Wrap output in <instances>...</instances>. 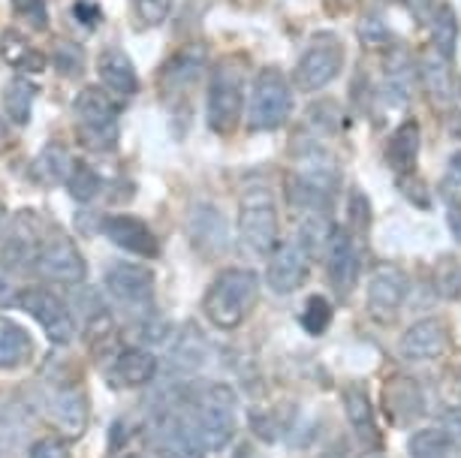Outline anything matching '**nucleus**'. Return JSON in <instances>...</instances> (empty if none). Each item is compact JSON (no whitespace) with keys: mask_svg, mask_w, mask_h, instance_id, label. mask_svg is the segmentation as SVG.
Wrapping results in <instances>:
<instances>
[{"mask_svg":"<svg viewBox=\"0 0 461 458\" xmlns=\"http://www.w3.org/2000/svg\"><path fill=\"white\" fill-rule=\"evenodd\" d=\"M407 453L411 458H452L456 446L443 428H420L407 440Z\"/></svg>","mask_w":461,"mask_h":458,"instance_id":"obj_35","label":"nucleus"},{"mask_svg":"<svg viewBox=\"0 0 461 458\" xmlns=\"http://www.w3.org/2000/svg\"><path fill=\"white\" fill-rule=\"evenodd\" d=\"M160 362L151 350L145 347H127L121 350L109 365V383L115 389H139L148 386L158 377Z\"/></svg>","mask_w":461,"mask_h":458,"instance_id":"obj_21","label":"nucleus"},{"mask_svg":"<svg viewBox=\"0 0 461 458\" xmlns=\"http://www.w3.org/2000/svg\"><path fill=\"white\" fill-rule=\"evenodd\" d=\"M103 181L97 175V169L91 166L88 160H76L73 169H69V178H67V190L76 202H91L94 196L100 193Z\"/></svg>","mask_w":461,"mask_h":458,"instance_id":"obj_37","label":"nucleus"},{"mask_svg":"<svg viewBox=\"0 0 461 458\" xmlns=\"http://www.w3.org/2000/svg\"><path fill=\"white\" fill-rule=\"evenodd\" d=\"M245 79L232 60H221L208 73L205 94V124L217 136H230L239 127V118L245 112Z\"/></svg>","mask_w":461,"mask_h":458,"instance_id":"obj_5","label":"nucleus"},{"mask_svg":"<svg viewBox=\"0 0 461 458\" xmlns=\"http://www.w3.org/2000/svg\"><path fill=\"white\" fill-rule=\"evenodd\" d=\"M76 19L88 22V24H97L100 13H97V6H94V4H85V0H79V4H76Z\"/></svg>","mask_w":461,"mask_h":458,"instance_id":"obj_51","label":"nucleus"},{"mask_svg":"<svg viewBox=\"0 0 461 458\" xmlns=\"http://www.w3.org/2000/svg\"><path fill=\"white\" fill-rule=\"evenodd\" d=\"M239 458H254V455H250V453H241Z\"/></svg>","mask_w":461,"mask_h":458,"instance_id":"obj_56","label":"nucleus"},{"mask_svg":"<svg viewBox=\"0 0 461 458\" xmlns=\"http://www.w3.org/2000/svg\"><path fill=\"white\" fill-rule=\"evenodd\" d=\"M33 100H37V85H33L28 76H15V79L6 85L4 91V109L10 115L13 124H28L31 121V109Z\"/></svg>","mask_w":461,"mask_h":458,"instance_id":"obj_33","label":"nucleus"},{"mask_svg":"<svg viewBox=\"0 0 461 458\" xmlns=\"http://www.w3.org/2000/svg\"><path fill=\"white\" fill-rule=\"evenodd\" d=\"M452 172H458V175H461V154H456V157H452Z\"/></svg>","mask_w":461,"mask_h":458,"instance_id":"obj_55","label":"nucleus"},{"mask_svg":"<svg viewBox=\"0 0 461 458\" xmlns=\"http://www.w3.org/2000/svg\"><path fill=\"white\" fill-rule=\"evenodd\" d=\"M109 299L127 314H154V274L139 263H112L103 274Z\"/></svg>","mask_w":461,"mask_h":458,"instance_id":"obj_9","label":"nucleus"},{"mask_svg":"<svg viewBox=\"0 0 461 458\" xmlns=\"http://www.w3.org/2000/svg\"><path fill=\"white\" fill-rule=\"evenodd\" d=\"M145 437L160 458H205L203 440L196 437L185 410L163 408L160 413H154L145 428Z\"/></svg>","mask_w":461,"mask_h":458,"instance_id":"obj_8","label":"nucleus"},{"mask_svg":"<svg viewBox=\"0 0 461 458\" xmlns=\"http://www.w3.org/2000/svg\"><path fill=\"white\" fill-rule=\"evenodd\" d=\"M398 187H402V193L416 205V209H429V190H425V181L416 178L413 172L398 175Z\"/></svg>","mask_w":461,"mask_h":458,"instance_id":"obj_46","label":"nucleus"},{"mask_svg":"<svg viewBox=\"0 0 461 458\" xmlns=\"http://www.w3.org/2000/svg\"><path fill=\"white\" fill-rule=\"evenodd\" d=\"M341 67H344V42L335 33H317L308 42V49L299 55L293 79L299 85V91L314 94L323 91L329 82H335Z\"/></svg>","mask_w":461,"mask_h":458,"instance_id":"obj_7","label":"nucleus"},{"mask_svg":"<svg viewBox=\"0 0 461 458\" xmlns=\"http://www.w3.org/2000/svg\"><path fill=\"white\" fill-rule=\"evenodd\" d=\"M103 232H106V238L112 245L127 250V254H133V256H142V259L160 256V241L142 218H133V214H112V218L103 220Z\"/></svg>","mask_w":461,"mask_h":458,"instance_id":"obj_17","label":"nucleus"},{"mask_svg":"<svg viewBox=\"0 0 461 458\" xmlns=\"http://www.w3.org/2000/svg\"><path fill=\"white\" fill-rule=\"evenodd\" d=\"M420 148H422L420 124H416V121H404V124L389 136V145H386V157L398 175H407V172L416 169V163H420Z\"/></svg>","mask_w":461,"mask_h":458,"instance_id":"obj_28","label":"nucleus"},{"mask_svg":"<svg viewBox=\"0 0 461 458\" xmlns=\"http://www.w3.org/2000/svg\"><path fill=\"white\" fill-rule=\"evenodd\" d=\"M15 15L31 24L33 31H49V6L46 0H10Z\"/></svg>","mask_w":461,"mask_h":458,"instance_id":"obj_42","label":"nucleus"},{"mask_svg":"<svg viewBox=\"0 0 461 458\" xmlns=\"http://www.w3.org/2000/svg\"><path fill=\"white\" fill-rule=\"evenodd\" d=\"M452 133L461 136V112H456V118H452Z\"/></svg>","mask_w":461,"mask_h":458,"instance_id":"obj_54","label":"nucleus"},{"mask_svg":"<svg viewBox=\"0 0 461 458\" xmlns=\"http://www.w3.org/2000/svg\"><path fill=\"white\" fill-rule=\"evenodd\" d=\"M73 157L67 154V148H60V145H46L37 160V169H40V178L46 181V184H67L69 178V169H73Z\"/></svg>","mask_w":461,"mask_h":458,"instance_id":"obj_36","label":"nucleus"},{"mask_svg":"<svg viewBox=\"0 0 461 458\" xmlns=\"http://www.w3.org/2000/svg\"><path fill=\"white\" fill-rule=\"evenodd\" d=\"M311 274V256L304 254L299 241H281L275 254L268 256L266 265V283L277 296H290V292L302 290V283Z\"/></svg>","mask_w":461,"mask_h":458,"instance_id":"obj_14","label":"nucleus"},{"mask_svg":"<svg viewBox=\"0 0 461 458\" xmlns=\"http://www.w3.org/2000/svg\"><path fill=\"white\" fill-rule=\"evenodd\" d=\"M0 58H4L13 70H19L22 76H33V73H40L42 67H46L42 51L33 46L31 40H24L22 33H15V31H6L4 37H0Z\"/></svg>","mask_w":461,"mask_h":458,"instance_id":"obj_31","label":"nucleus"},{"mask_svg":"<svg viewBox=\"0 0 461 458\" xmlns=\"http://www.w3.org/2000/svg\"><path fill=\"white\" fill-rule=\"evenodd\" d=\"M46 417L55 426L64 440H76L88 428V399L82 386L76 383H58L46 392Z\"/></svg>","mask_w":461,"mask_h":458,"instance_id":"obj_12","label":"nucleus"},{"mask_svg":"<svg viewBox=\"0 0 461 458\" xmlns=\"http://www.w3.org/2000/svg\"><path fill=\"white\" fill-rule=\"evenodd\" d=\"M458 97H461V79H458Z\"/></svg>","mask_w":461,"mask_h":458,"instance_id":"obj_58","label":"nucleus"},{"mask_svg":"<svg viewBox=\"0 0 461 458\" xmlns=\"http://www.w3.org/2000/svg\"><path fill=\"white\" fill-rule=\"evenodd\" d=\"M124 458H145V455H136V453H133V455H124Z\"/></svg>","mask_w":461,"mask_h":458,"instance_id":"obj_57","label":"nucleus"},{"mask_svg":"<svg viewBox=\"0 0 461 458\" xmlns=\"http://www.w3.org/2000/svg\"><path fill=\"white\" fill-rule=\"evenodd\" d=\"M338 227L332 223L329 211H308L299 218V245L304 247L308 256H323L332 247Z\"/></svg>","mask_w":461,"mask_h":458,"instance_id":"obj_29","label":"nucleus"},{"mask_svg":"<svg viewBox=\"0 0 461 458\" xmlns=\"http://www.w3.org/2000/svg\"><path fill=\"white\" fill-rule=\"evenodd\" d=\"M176 0H133V19L142 28H160L169 19Z\"/></svg>","mask_w":461,"mask_h":458,"instance_id":"obj_40","label":"nucleus"},{"mask_svg":"<svg viewBox=\"0 0 461 458\" xmlns=\"http://www.w3.org/2000/svg\"><path fill=\"white\" fill-rule=\"evenodd\" d=\"M187 238L203 256H221L230 247V220L214 202H194L187 209Z\"/></svg>","mask_w":461,"mask_h":458,"instance_id":"obj_13","label":"nucleus"},{"mask_svg":"<svg viewBox=\"0 0 461 458\" xmlns=\"http://www.w3.org/2000/svg\"><path fill=\"white\" fill-rule=\"evenodd\" d=\"M407 301V278L398 265H377L368 281V310L383 323H393Z\"/></svg>","mask_w":461,"mask_h":458,"instance_id":"obj_16","label":"nucleus"},{"mask_svg":"<svg viewBox=\"0 0 461 458\" xmlns=\"http://www.w3.org/2000/svg\"><path fill=\"white\" fill-rule=\"evenodd\" d=\"M28 458H69V446H67V440H58V437H40L37 444L31 446Z\"/></svg>","mask_w":461,"mask_h":458,"instance_id":"obj_47","label":"nucleus"},{"mask_svg":"<svg viewBox=\"0 0 461 458\" xmlns=\"http://www.w3.org/2000/svg\"><path fill=\"white\" fill-rule=\"evenodd\" d=\"M449 350V332L440 319L425 317L416 319L413 326H407V332L398 341V353L407 362H434Z\"/></svg>","mask_w":461,"mask_h":458,"instance_id":"obj_20","label":"nucleus"},{"mask_svg":"<svg viewBox=\"0 0 461 458\" xmlns=\"http://www.w3.org/2000/svg\"><path fill=\"white\" fill-rule=\"evenodd\" d=\"M97 76L103 82V88L118 97H133L139 91V73L121 49H103L97 58Z\"/></svg>","mask_w":461,"mask_h":458,"instance_id":"obj_25","label":"nucleus"},{"mask_svg":"<svg viewBox=\"0 0 461 458\" xmlns=\"http://www.w3.org/2000/svg\"><path fill=\"white\" fill-rule=\"evenodd\" d=\"M281 223H277L275 193L266 184L250 187L239 202V245L248 256L268 259L281 245Z\"/></svg>","mask_w":461,"mask_h":458,"instance_id":"obj_3","label":"nucleus"},{"mask_svg":"<svg viewBox=\"0 0 461 458\" xmlns=\"http://www.w3.org/2000/svg\"><path fill=\"white\" fill-rule=\"evenodd\" d=\"M443 431H447V435H449V440H452V446H456L458 449V453H461V408H452V410H447V413H443Z\"/></svg>","mask_w":461,"mask_h":458,"instance_id":"obj_48","label":"nucleus"},{"mask_svg":"<svg viewBox=\"0 0 461 458\" xmlns=\"http://www.w3.org/2000/svg\"><path fill=\"white\" fill-rule=\"evenodd\" d=\"M383 410L393 426H413V422L422 419L425 413V395H422V386L416 383L413 377L407 374H395L386 380L383 386Z\"/></svg>","mask_w":461,"mask_h":458,"instance_id":"obj_19","label":"nucleus"},{"mask_svg":"<svg viewBox=\"0 0 461 458\" xmlns=\"http://www.w3.org/2000/svg\"><path fill=\"white\" fill-rule=\"evenodd\" d=\"M208 64V55L203 46H187L181 49L178 55H172L167 60V67L160 70V82L167 91H185L190 85H196L203 79Z\"/></svg>","mask_w":461,"mask_h":458,"instance_id":"obj_26","label":"nucleus"},{"mask_svg":"<svg viewBox=\"0 0 461 458\" xmlns=\"http://www.w3.org/2000/svg\"><path fill=\"white\" fill-rule=\"evenodd\" d=\"M420 82L429 100L438 109H452V97H456V82L449 73V58H443L440 51H429L420 64Z\"/></svg>","mask_w":461,"mask_h":458,"instance_id":"obj_27","label":"nucleus"},{"mask_svg":"<svg viewBox=\"0 0 461 458\" xmlns=\"http://www.w3.org/2000/svg\"><path fill=\"white\" fill-rule=\"evenodd\" d=\"M51 64L60 76L76 79L85 70V49L76 40H58L55 49H51Z\"/></svg>","mask_w":461,"mask_h":458,"instance_id":"obj_38","label":"nucleus"},{"mask_svg":"<svg viewBox=\"0 0 461 458\" xmlns=\"http://www.w3.org/2000/svg\"><path fill=\"white\" fill-rule=\"evenodd\" d=\"M139 338H142V344H163L169 338V323L154 314L139 317Z\"/></svg>","mask_w":461,"mask_h":458,"instance_id":"obj_44","label":"nucleus"},{"mask_svg":"<svg viewBox=\"0 0 461 458\" xmlns=\"http://www.w3.org/2000/svg\"><path fill=\"white\" fill-rule=\"evenodd\" d=\"M416 91V64L407 49H395L383 64V97L389 106L402 109L413 100Z\"/></svg>","mask_w":461,"mask_h":458,"instance_id":"obj_22","label":"nucleus"},{"mask_svg":"<svg viewBox=\"0 0 461 458\" xmlns=\"http://www.w3.org/2000/svg\"><path fill=\"white\" fill-rule=\"evenodd\" d=\"M42 232H40V220L33 218L31 211L15 214V220L10 223V232H6L4 245V265L10 272H24V269H37V259L42 250Z\"/></svg>","mask_w":461,"mask_h":458,"instance_id":"obj_15","label":"nucleus"},{"mask_svg":"<svg viewBox=\"0 0 461 458\" xmlns=\"http://www.w3.org/2000/svg\"><path fill=\"white\" fill-rule=\"evenodd\" d=\"M293 115V88L284 70L277 67H263L250 88L248 103V127L254 133H268V130L284 127Z\"/></svg>","mask_w":461,"mask_h":458,"instance_id":"obj_6","label":"nucleus"},{"mask_svg":"<svg viewBox=\"0 0 461 458\" xmlns=\"http://www.w3.org/2000/svg\"><path fill=\"white\" fill-rule=\"evenodd\" d=\"M431 37H434V51H440L443 58H456L458 49V19L456 10L449 4H440L431 13Z\"/></svg>","mask_w":461,"mask_h":458,"instance_id":"obj_34","label":"nucleus"},{"mask_svg":"<svg viewBox=\"0 0 461 458\" xmlns=\"http://www.w3.org/2000/svg\"><path fill=\"white\" fill-rule=\"evenodd\" d=\"M76 136L88 151H112L118 142V106L106 88H82L73 100Z\"/></svg>","mask_w":461,"mask_h":458,"instance_id":"obj_4","label":"nucleus"},{"mask_svg":"<svg viewBox=\"0 0 461 458\" xmlns=\"http://www.w3.org/2000/svg\"><path fill=\"white\" fill-rule=\"evenodd\" d=\"M434 287L443 299H458L461 296V263L458 259H440L438 272H434Z\"/></svg>","mask_w":461,"mask_h":458,"instance_id":"obj_41","label":"nucleus"},{"mask_svg":"<svg viewBox=\"0 0 461 458\" xmlns=\"http://www.w3.org/2000/svg\"><path fill=\"white\" fill-rule=\"evenodd\" d=\"M19 308H24L33 319H37L42 326V332H46V338L55 344V347H67V344L76 338L73 308H69L55 290L40 287V283L24 287L19 292Z\"/></svg>","mask_w":461,"mask_h":458,"instance_id":"obj_10","label":"nucleus"},{"mask_svg":"<svg viewBox=\"0 0 461 458\" xmlns=\"http://www.w3.org/2000/svg\"><path fill=\"white\" fill-rule=\"evenodd\" d=\"M350 232H365L368 229V220H371V209H368V200H365L362 190H353L350 193Z\"/></svg>","mask_w":461,"mask_h":458,"instance_id":"obj_45","label":"nucleus"},{"mask_svg":"<svg viewBox=\"0 0 461 458\" xmlns=\"http://www.w3.org/2000/svg\"><path fill=\"white\" fill-rule=\"evenodd\" d=\"M205 353H208V344L203 338V332H199L194 323H187L185 332L178 335V341L172 344V350H169V365L181 371V374H185V371H196L205 362Z\"/></svg>","mask_w":461,"mask_h":458,"instance_id":"obj_32","label":"nucleus"},{"mask_svg":"<svg viewBox=\"0 0 461 458\" xmlns=\"http://www.w3.org/2000/svg\"><path fill=\"white\" fill-rule=\"evenodd\" d=\"M447 223H449V232L452 238L461 245V196H447Z\"/></svg>","mask_w":461,"mask_h":458,"instance_id":"obj_49","label":"nucleus"},{"mask_svg":"<svg viewBox=\"0 0 461 458\" xmlns=\"http://www.w3.org/2000/svg\"><path fill=\"white\" fill-rule=\"evenodd\" d=\"M10 214H6V209L0 205V245H4V238H6V232H10Z\"/></svg>","mask_w":461,"mask_h":458,"instance_id":"obj_53","label":"nucleus"},{"mask_svg":"<svg viewBox=\"0 0 461 458\" xmlns=\"http://www.w3.org/2000/svg\"><path fill=\"white\" fill-rule=\"evenodd\" d=\"M295 178L308 181L311 187L335 196L338 181H341V169H338L332 154H326L317 142H308L304 145V151L295 157Z\"/></svg>","mask_w":461,"mask_h":458,"instance_id":"obj_23","label":"nucleus"},{"mask_svg":"<svg viewBox=\"0 0 461 458\" xmlns=\"http://www.w3.org/2000/svg\"><path fill=\"white\" fill-rule=\"evenodd\" d=\"M259 299V278L250 269H223L205 290L203 310L208 323L217 329H239L257 308Z\"/></svg>","mask_w":461,"mask_h":458,"instance_id":"obj_2","label":"nucleus"},{"mask_svg":"<svg viewBox=\"0 0 461 458\" xmlns=\"http://www.w3.org/2000/svg\"><path fill=\"white\" fill-rule=\"evenodd\" d=\"M19 292L13 287V281L6 278V272H0V305H19Z\"/></svg>","mask_w":461,"mask_h":458,"instance_id":"obj_50","label":"nucleus"},{"mask_svg":"<svg viewBox=\"0 0 461 458\" xmlns=\"http://www.w3.org/2000/svg\"><path fill=\"white\" fill-rule=\"evenodd\" d=\"M359 269H362V254H359V245H356L353 232L338 229L332 238V247H329V254H326V274L338 296H350L356 281H359Z\"/></svg>","mask_w":461,"mask_h":458,"instance_id":"obj_18","label":"nucleus"},{"mask_svg":"<svg viewBox=\"0 0 461 458\" xmlns=\"http://www.w3.org/2000/svg\"><path fill=\"white\" fill-rule=\"evenodd\" d=\"M344 413L350 422L356 440L368 449L380 446V431H377V417H374V404L368 399V392L359 383H350L344 389Z\"/></svg>","mask_w":461,"mask_h":458,"instance_id":"obj_24","label":"nucleus"},{"mask_svg":"<svg viewBox=\"0 0 461 458\" xmlns=\"http://www.w3.org/2000/svg\"><path fill=\"white\" fill-rule=\"evenodd\" d=\"M329 323H332V305H329V299L311 296L308 301H304V310H302L304 329H308L311 335H323Z\"/></svg>","mask_w":461,"mask_h":458,"instance_id":"obj_39","label":"nucleus"},{"mask_svg":"<svg viewBox=\"0 0 461 458\" xmlns=\"http://www.w3.org/2000/svg\"><path fill=\"white\" fill-rule=\"evenodd\" d=\"M185 417L194 426L196 437L205 449L221 453L232 444L239 431V401L232 386L226 383H199L187 392Z\"/></svg>","mask_w":461,"mask_h":458,"instance_id":"obj_1","label":"nucleus"},{"mask_svg":"<svg viewBox=\"0 0 461 458\" xmlns=\"http://www.w3.org/2000/svg\"><path fill=\"white\" fill-rule=\"evenodd\" d=\"M31 356H33V341L28 329L13 323V319L0 317V368L4 371L22 368Z\"/></svg>","mask_w":461,"mask_h":458,"instance_id":"obj_30","label":"nucleus"},{"mask_svg":"<svg viewBox=\"0 0 461 458\" xmlns=\"http://www.w3.org/2000/svg\"><path fill=\"white\" fill-rule=\"evenodd\" d=\"M407 6H411V10L420 15V19H425V15H431L429 10H431V0H404Z\"/></svg>","mask_w":461,"mask_h":458,"instance_id":"obj_52","label":"nucleus"},{"mask_svg":"<svg viewBox=\"0 0 461 458\" xmlns=\"http://www.w3.org/2000/svg\"><path fill=\"white\" fill-rule=\"evenodd\" d=\"M46 281L64 283V287H79V283L88 281V263H85L82 250L76 247V241L64 236V232H55L42 241L37 269Z\"/></svg>","mask_w":461,"mask_h":458,"instance_id":"obj_11","label":"nucleus"},{"mask_svg":"<svg viewBox=\"0 0 461 458\" xmlns=\"http://www.w3.org/2000/svg\"><path fill=\"white\" fill-rule=\"evenodd\" d=\"M389 28L386 22L380 19V15H365V19L359 22V40L365 49H383L389 42Z\"/></svg>","mask_w":461,"mask_h":458,"instance_id":"obj_43","label":"nucleus"}]
</instances>
